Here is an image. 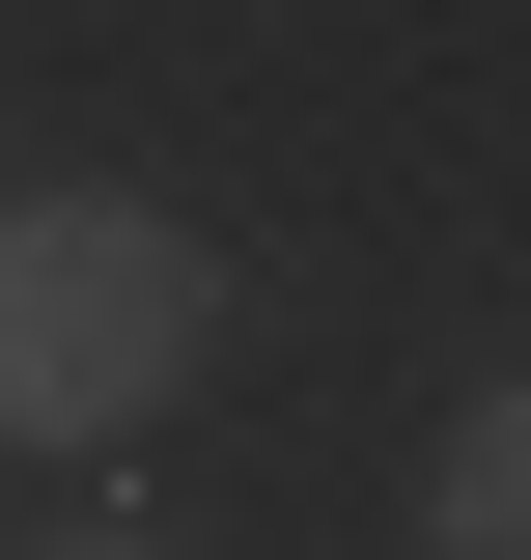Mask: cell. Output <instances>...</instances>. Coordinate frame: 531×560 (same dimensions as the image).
<instances>
[{
	"mask_svg": "<svg viewBox=\"0 0 531 560\" xmlns=\"http://www.w3.org/2000/svg\"><path fill=\"white\" fill-rule=\"evenodd\" d=\"M28 560H168V533H28Z\"/></svg>",
	"mask_w": 531,
	"mask_h": 560,
	"instance_id": "obj_3",
	"label": "cell"
},
{
	"mask_svg": "<svg viewBox=\"0 0 531 560\" xmlns=\"http://www.w3.org/2000/svg\"><path fill=\"white\" fill-rule=\"evenodd\" d=\"M197 337H224L197 224H140V197H28L0 224V420L28 448H113L140 393H197Z\"/></svg>",
	"mask_w": 531,
	"mask_h": 560,
	"instance_id": "obj_1",
	"label": "cell"
},
{
	"mask_svg": "<svg viewBox=\"0 0 531 560\" xmlns=\"http://www.w3.org/2000/svg\"><path fill=\"white\" fill-rule=\"evenodd\" d=\"M420 533H448V560H531V393H475V420H448V477H420Z\"/></svg>",
	"mask_w": 531,
	"mask_h": 560,
	"instance_id": "obj_2",
	"label": "cell"
}]
</instances>
